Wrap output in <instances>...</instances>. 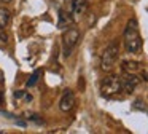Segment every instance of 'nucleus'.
Wrapping results in <instances>:
<instances>
[{"label": "nucleus", "mask_w": 148, "mask_h": 134, "mask_svg": "<svg viewBox=\"0 0 148 134\" xmlns=\"http://www.w3.org/2000/svg\"><path fill=\"white\" fill-rule=\"evenodd\" d=\"M75 102H77L75 93L72 91V89H65L64 94H62L61 99H59V108L67 113V112H70L72 108L75 107Z\"/></svg>", "instance_id": "423d86ee"}, {"label": "nucleus", "mask_w": 148, "mask_h": 134, "mask_svg": "<svg viewBox=\"0 0 148 134\" xmlns=\"http://www.w3.org/2000/svg\"><path fill=\"white\" fill-rule=\"evenodd\" d=\"M118 45L116 43H110L108 46L103 50L102 56H100V69L103 72H112L113 67L116 64V59H118Z\"/></svg>", "instance_id": "f03ea898"}, {"label": "nucleus", "mask_w": 148, "mask_h": 134, "mask_svg": "<svg viewBox=\"0 0 148 134\" xmlns=\"http://www.w3.org/2000/svg\"><path fill=\"white\" fill-rule=\"evenodd\" d=\"M29 118H30L32 121H37V123H40V124H43V123H45V121H43L42 118H40V115H32V117H29Z\"/></svg>", "instance_id": "ddd939ff"}, {"label": "nucleus", "mask_w": 148, "mask_h": 134, "mask_svg": "<svg viewBox=\"0 0 148 134\" xmlns=\"http://www.w3.org/2000/svg\"><path fill=\"white\" fill-rule=\"evenodd\" d=\"M121 93V78L116 75H110L100 83V94L103 97H113Z\"/></svg>", "instance_id": "20e7f679"}, {"label": "nucleus", "mask_w": 148, "mask_h": 134, "mask_svg": "<svg viewBox=\"0 0 148 134\" xmlns=\"http://www.w3.org/2000/svg\"><path fill=\"white\" fill-rule=\"evenodd\" d=\"M0 101H2V96H0Z\"/></svg>", "instance_id": "2eb2a0df"}, {"label": "nucleus", "mask_w": 148, "mask_h": 134, "mask_svg": "<svg viewBox=\"0 0 148 134\" xmlns=\"http://www.w3.org/2000/svg\"><path fill=\"white\" fill-rule=\"evenodd\" d=\"M2 2H11V0H2Z\"/></svg>", "instance_id": "4468645a"}, {"label": "nucleus", "mask_w": 148, "mask_h": 134, "mask_svg": "<svg viewBox=\"0 0 148 134\" xmlns=\"http://www.w3.org/2000/svg\"><path fill=\"white\" fill-rule=\"evenodd\" d=\"M80 30H78L77 27H69L67 30L62 34V48H64V56L69 57L72 54V51H73V48L78 45V41H80Z\"/></svg>", "instance_id": "7ed1b4c3"}, {"label": "nucleus", "mask_w": 148, "mask_h": 134, "mask_svg": "<svg viewBox=\"0 0 148 134\" xmlns=\"http://www.w3.org/2000/svg\"><path fill=\"white\" fill-rule=\"evenodd\" d=\"M124 48L127 53H138L142 50V37L138 32V24L135 19H131L124 30Z\"/></svg>", "instance_id": "f257e3e1"}, {"label": "nucleus", "mask_w": 148, "mask_h": 134, "mask_svg": "<svg viewBox=\"0 0 148 134\" xmlns=\"http://www.w3.org/2000/svg\"><path fill=\"white\" fill-rule=\"evenodd\" d=\"M40 75H42V70H37V72H34L32 75H30V78L27 80V86H34V85H37V82H38V78H40Z\"/></svg>", "instance_id": "9b49d317"}, {"label": "nucleus", "mask_w": 148, "mask_h": 134, "mask_svg": "<svg viewBox=\"0 0 148 134\" xmlns=\"http://www.w3.org/2000/svg\"><path fill=\"white\" fill-rule=\"evenodd\" d=\"M10 16L11 13L8 8H0V27H7L8 22H10Z\"/></svg>", "instance_id": "9d476101"}, {"label": "nucleus", "mask_w": 148, "mask_h": 134, "mask_svg": "<svg viewBox=\"0 0 148 134\" xmlns=\"http://www.w3.org/2000/svg\"><path fill=\"white\" fill-rule=\"evenodd\" d=\"M138 77L135 75V73H127L126 72V75L121 78V91L126 93V94H132V93L135 91V88H137L138 85Z\"/></svg>", "instance_id": "39448f33"}, {"label": "nucleus", "mask_w": 148, "mask_h": 134, "mask_svg": "<svg viewBox=\"0 0 148 134\" xmlns=\"http://www.w3.org/2000/svg\"><path fill=\"white\" fill-rule=\"evenodd\" d=\"M121 67H123V70L127 72V73H137L138 70H140V64L135 62V61H123Z\"/></svg>", "instance_id": "1a4fd4ad"}, {"label": "nucleus", "mask_w": 148, "mask_h": 134, "mask_svg": "<svg viewBox=\"0 0 148 134\" xmlns=\"http://www.w3.org/2000/svg\"><path fill=\"white\" fill-rule=\"evenodd\" d=\"M88 10V0H72V15H84Z\"/></svg>", "instance_id": "6e6552de"}, {"label": "nucleus", "mask_w": 148, "mask_h": 134, "mask_svg": "<svg viewBox=\"0 0 148 134\" xmlns=\"http://www.w3.org/2000/svg\"><path fill=\"white\" fill-rule=\"evenodd\" d=\"M0 43H2V45H7L8 43V35H7V32H5L3 27H0Z\"/></svg>", "instance_id": "f8f14e48"}, {"label": "nucleus", "mask_w": 148, "mask_h": 134, "mask_svg": "<svg viewBox=\"0 0 148 134\" xmlns=\"http://www.w3.org/2000/svg\"><path fill=\"white\" fill-rule=\"evenodd\" d=\"M73 22V15L70 11H65V10H59V21H58V27H67Z\"/></svg>", "instance_id": "0eeeda50"}]
</instances>
